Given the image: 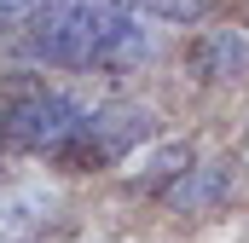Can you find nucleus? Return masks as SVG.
Masks as SVG:
<instances>
[{"mask_svg": "<svg viewBox=\"0 0 249 243\" xmlns=\"http://www.w3.org/2000/svg\"><path fill=\"white\" fill-rule=\"evenodd\" d=\"M127 17H133L127 0H53L23 17L12 52L35 69H99Z\"/></svg>", "mask_w": 249, "mask_h": 243, "instance_id": "nucleus-1", "label": "nucleus"}, {"mask_svg": "<svg viewBox=\"0 0 249 243\" xmlns=\"http://www.w3.org/2000/svg\"><path fill=\"white\" fill-rule=\"evenodd\" d=\"M87 110H93V104H87L81 93L35 81V87L12 93V99L0 104V139H12V145H18V151H29V156L64 162V151L75 145V133H81Z\"/></svg>", "mask_w": 249, "mask_h": 243, "instance_id": "nucleus-2", "label": "nucleus"}, {"mask_svg": "<svg viewBox=\"0 0 249 243\" xmlns=\"http://www.w3.org/2000/svg\"><path fill=\"white\" fill-rule=\"evenodd\" d=\"M157 139V110L151 104H133V99H99L87 122H81V133H75V145L64 151V168H81V174H93V168H116L127 162L139 145H151Z\"/></svg>", "mask_w": 249, "mask_h": 243, "instance_id": "nucleus-3", "label": "nucleus"}, {"mask_svg": "<svg viewBox=\"0 0 249 243\" xmlns=\"http://www.w3.org/2000/svg\"><path fill=\"white\" fill-rule=\"evenodd\" d=\"M186 69L203 87H232L249 75V29L244 23H209L186 41Z\"/></svg>", "mask_w": 249, "mask_h": 243, "instance_id": "nucleus-4", "label": "nucleus"}, {"mask_svg": "<svg viewBox=\"0 0 249 243\" xmlns=\"http://www.w3.org/2000/svg\"><path fill=\"white\" fill-rule=\"evenodd\" d=\"M226 191H232V162H191L186 174L162 191V203L174 214H209Z\"/></svg>", "mask_w": 249, "mask_h": 243, "instance_id": "nucleus-5", "label": "nucleus"}, {"mask_svg": "<svg viewBox=\"0 0 249 243\" xmlns=\"http://www.w3.org/2000/svg\"><path fill=\"white\" fill-rule=\"evenodd\" d=\"M191 162H197V145H191V139H162V145H151V156L127 174V185H133L139 197H157V203H162V191L180 180Z\"/></svg>", "mask_w": 249, "mask_h": 243, "instance_id": "nucleus-6", "label": "nucleus"}, {"mask_svg": "<svg viewBox=\"0 0 249 243\" xmlns=\"http://www.w3.org/2000/svg\"><path fill=\"white\" fill-rule=\"evenodd\" d=\"M53 208H58V197H53L47 185H23V191H6V197H0V238L23 243L29 232H41V226L53 220Z\"/></svg>", "mask_w": 249, "mask_h": 243, "instance_id": "nucleus-7", "label": "nucleus"}, {"mask_svg": "<svg viewBox=\"0 0 249 243\" xmlns=\"http://www.w3.org/2000/svg\"><path fill=\"white\" fill-rule=\"evenodd\" d=\"M127 6L151 29H197L209 17V0H127Z\"/></svg>", "mask_w": 249, "mask_h": 243, "instance_id": "nucleus-8", "label": "nucleus"}, {"mask_svg": "<svg viewBox=\"0 0 249 243\" xmlns=\"http://www.w3.org/2000/svg\"><path fill=\"white\" fill-rule=\"evenodd\" d=\"M41 6H53V0H0V23H6V17H29V12H41Z\"/></svg>", "mask_w": 249, "mask_h": 243, "instance_id": "nucleus-9", "label": "nucleus"}, {"mask_svg": "<svg viewBox=\"0 0 249 243\" xmlns=\"http://www.w3.org/2000/svg\"><path fill=\"white\" fill-rule=\"evenodd\" d=\"M0 243H12V238H0Z\"/></svg>", "mask_w": 249, "mask_h": 243, "instance_id": "nucleus-10", "label": "nucleus"}]
</instances>
